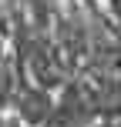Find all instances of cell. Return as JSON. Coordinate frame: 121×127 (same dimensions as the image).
<instances>
[{"instance_id": "6da1fadb", "label": "cell", "mask_w": 121, "mask_h": 127, "mask_svg": "<svg viewBox=\"0 0 121 127\" xmlns=\"http://www.w3.org/2000/svg\"><path fill=\"white\" fill-rule=\"evenodd\" d=\"M17 64H20V60H17ZM51 107H54V94L44 90V87H37L34 80H27L24 67H20L17 94H13V104H10V117H17L20 127H44Z\"/></svg>"}, {"instance_id": "7a4b0ae2", "label": "cell", "mask_w": 121, "mask_h": 127, "mask_svg": "<svg viewBox=\"0 0 121 127\" xmlns=\"http://www.w3.org/2000/svg\"><path fill=\"white\" fill-rule=\"evenodd\" d=\"M0 117H3V114H0Z\"/></svg>"}]
</instances>
